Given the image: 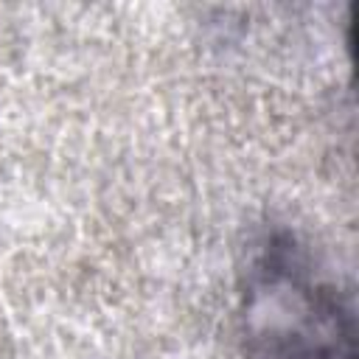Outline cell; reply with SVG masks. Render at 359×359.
<instances>
[{"label": "cell", "mask_w": 359, "mask_h": 359, "mask_svg": "<svg viewBox=\"0 0 359 359\" xmlns=\"http://www.w3.org/2000/svg\"><path fill=\"white\" fill-rule=\"evenodd\" d=\"M241 317L247 359H356L353 309L289 233L247 269Z\"/></svg>", "instance_id": "6da1fadb"}]
</instances>
